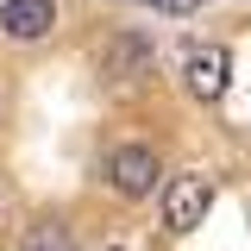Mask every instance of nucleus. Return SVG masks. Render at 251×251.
Wrapping results in <instances>:
<instances>
[{
    "label": "nucleus",
    "mask_w": 251,
    "mask_h": 251,
    "mask_svg": "<svg viewBox=\"0 0 251 251\" xmlns=\"http://www.w3.org/2000/svg\"><path fill=\"white\" fill-rule=\"evenodd\" d=\"M145 69H151V38L145 31H120L107 44V57H100V75H113V82H132Z\"/></svg>",
    "instance_id": "39448f33"
},
{
    "label": "nucleus",
    "mask_w": 251,
    "mask_h": 251,
    "mask_svg": "<svg viewBox=\"0 0 251 251\" xmlns=\"http://www.w3.org/2000/svg\"><path fill=\"white\" fill-rule=\"evenodd\" d=\"M157 176H163V163H157L151 145H120V151L107 157V182L120 188L126 201H138V195H151Z\"/></svg>",
    "instance_id": "f257e3e1"
},
{
    "label": "nucleus",
    "mask_w": 251,
    "mask_h": 251,
    "mask_svg": "<svg viewBox=\"0 0 251 251\" xmlns=\"http://www.w3.org/2000/svg\"><path fill=\"white\" fill-rule=\"evenodd\" d=\"M226 75H232V57H226L220 44H201V50H188V63H182V82H188L195 100H220V94H226Z\"/></svg>",
    "instance_id": "7ed1b4c3"
},
{
    "label": "nucleus",
    "mask_w": 251,
    "mask_h": 251,
    "mask_svg": "<svg viewBox=\"0 0 251 251\" xmlns=\"http://www.w3.org/2000/svg\"><path fill=\"white\" fill-rule=\"evenodd\" d=\"M207 207H214V182L207 176H176L170 195H163V226L170 232H195L207 220Z\"/></svg>",
    "instance_id": "f03ea898"
},
{
    "label": "nucleus",
    "mask_w": 251,
    "mask_h": 251,
    "mask_svg": "<svg viewBox=\"0 0 251 251\" xmlns=\"http://www.w3.org/2000/svg\"><path fill=\"white\" fill-rule=\"evenodd\" d=\"M245 220H251V214H245Z\"/></svg>",
    "instance_id": "1a4fd4ad"
},
{
    "label": "nucleus",
    "mask_w": 251,
    "mask_h": 251,
    "mask_svg": "<svg viewBox=\"0 0 251 251\" xmlns=\"http://www.w3.org/2000/svg\"><path fill=\"white\" fill-rule=\"evenodd\" d=\"M195 6H201V0H163V13H176V19H188Z\"/></svg>",
    "instance_id": "0eeeda50"
},
{
    "label": "nucleus",
    "mask_w": 251,
    "mask_h": 251,
    "mask_svg": "<svg viewBox=\"0 0 251 251\" xmlns=\"http://www.w3.org/2000/svg\"><path fill=\"white\" fill-rule=\"evenodd\" d=\"M19 251H69V232L63 226H31V239Z\"/></svg>",
    "instance_id": "423d86ee"
},
{
    "label": "nucleus",
    "mask_w": 251,
    "mask_h": 251,
    "mask_svg": "<svg viewBox=\"0 0 251 251\" xmlns=\"http://www.w3.org/2000/svg\"><path fill=\"white\" fill-rule=\"evenodd\" d=\"M138 6H163V0H138Z\"/></svg>",
    "instance_id": "6e6552de"
},
{
    "label": "nucleus",
    "mask_w": 251,
    "mask_h": 251,
    "mask_svg": "<svg viewBox=\"0 0 251 251\" xmlns=\"http://www.w3.org/2000/svg\"><path fill=\"white\" fill-rule=\"evenodd\" d=\"M50 25H57V0H6L0 6V31L19 38V44L50 38Z\"/></svg>",
    "instance_id": "20e7f679"
}]
</instances>
